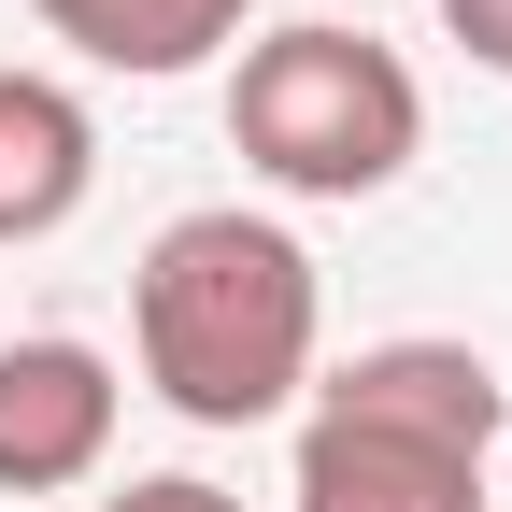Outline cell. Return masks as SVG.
<instances>
[{
  "instance_id": "cell-1",
  "label": "cell",
  "mask_w": 512,
  "mask_h": 512,
  "mask_svg": "<svg viewBox=\"0 0 512 512\" xmlns=\"http://www.w3.org/2000/svg\"><path fill=\"white\" fill-rule=\"evenodd\" d=\"M128 342H143V384L185 427H271L313 384L328 285H313L299 228L214 200V214H171L143 242V271H128Z\"/></svg>"
},
{
  "instance_id": "cell-2",
  "label": "cell",
  "mask_w": 512,
  "mask_h": 512,
  "mask_svg": "<svg viewBox=\"0 0 512 512\" xmlns=\"http://www.w3.org/2000/svg\"><path fill=\"white\" fill-rule=\"evenodd\" d=\"M512 441V384L470 342H370L299 413V512H498L484 470Z\"/></svg>"
},
{
  "instance_id": "cell-3",
  "label": "cell",
  "mask_w": 512,
  "mask_h": 512,
  "mask_svg": "<svg viewBox=\"0 0 512 512\" xmlns=\"http://www.w3.org/2000/svg\"><path fill=\"white\" fill-rule=\"evenodd\" d=\"M228 143L285 200H384L427 157V86H413L399 43L299 15V29H256L228 57Z\"/></svg>"
},
{
  "instance_id": "cell-4",
  "label": "cell",
  "mask_w": 512,
  "mask_h": 512,
  "mask_svg": "<svg viewBox=\"0 0 512 512\" xmlns=\"http://www.w3.org/2000/svg\"><path fill=\"white\" fill-rule=\"evenodd\" d=\"M114 413H128V384H114L100 342H72V328L0 342V498H72V484H100Z\"/></svg>"
},
{
  "instance_id": "cell-5",
  "label": "cell",
  "mask_w": 512,
  "mask_h": 512,
  "mask_svg": "<svg viewBox=\"0 0 512 512\" xmlns=\"http://www.w3.org/2000/svg\"><path fill=\"white\" fill-rule=\"evenodd\" d=\"M100 185V114L57 86V72H0V256L57 242Z\"/></svg>"
},
{
  "instance_id": "cell-6",
  "label": "cell",
  "mask_w": 512,
  "mask_h": 512,
  "mask_svg": "<svg viewBox=\"0 0 512 512\" xmlns=\"http://www.w3.org/2000/svg\"><path fill=\"white\" fill-rule=\"evenodd\" d=\"M29 15L86 57V72H128V86H171L200 72V57H228L256 29V0H29Z\"/></svg>"
},
{
  "instance_id": "cell-7",
  "label": "cell",
  "mask_w": 512,
  "mask_h": 512,
  "mask_svg": "<svg viewBox=\"0 0 512 512\" xmlns=\"http://www.w3.org/2000/svg\"><path fill=\"white\" fill-rule=\"evenodd\" d=\"M86 512H242V498L200 484V470H143V484H114V498H86Z\"/></svg>"
},
{
  "instance_id": "cell-8",
  "label": "cell",
  "mask_w": 512,
  "mask_h": 512,
  "mask_svg": "<svg viewBox=\"0 0 512 512\" xmlns=\"http://www.w3.org/2000/svg\"><path fill=\"white\" fill-rule=\"evenodd\" d=\"M441 29H456L484 72H512V0H441Z\"/></svg>"
}]
</instances>
